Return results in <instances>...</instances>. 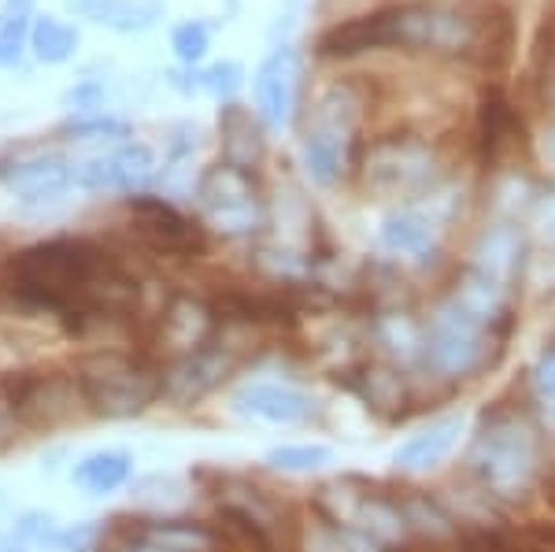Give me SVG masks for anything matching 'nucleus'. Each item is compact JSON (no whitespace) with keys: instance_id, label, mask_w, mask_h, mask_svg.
I'll list each match as a JSON object with an SVG mask.
<instances>
[{"instance_id":"obj_1","label":"nucleus","mask_w":555,"mask_h":552,"mask_svg":"<svg viewBox=\"0 0 555 552\" xmlns=\"http://www.w3.org/2000/svg\"><path fill=\"white\" fill-rule=\"evenodd\" d=\"M12 282L38 308L64 311V316H93V311H119L133 300V282L115 267L107 253L75 238L30 245L8 264Z\"/></svg>"},{"instance_id":"obj_2","label":"nucleus","mask_w":555,"mask_h":552,"mask_svg":"<svg viewBox=\"0 0 555 552\" xmlns=\"http://www.w3.org/2000/svg\"><path fill=\"white\" fill-rule=\"evenodd\" d=\"M75 386L96 415L127 420V415H141L164 394V375H156L138 356L89 352L75 368Z\"/></svg>"},{"instance_id":"obj_3","label":"nucleus","mask_w":555,"mask_h":552,"mask_svg":"<svg viewBox=\"0 0 555 552\" xmlns=\"http://www.w3.org/2000/svg\"><path fill=\"white\" fill-rule=\"evenodd\" d=\"M356 119H360V104L352 101L348 89H330L319 101L315 119L304 133V171H308L311 182L330 185L341 175L348 141L356 133Z\"/></svg>"},{"instance_id":"obj_4","label":"nucleus","mask_w":555,"mask_h":552,"mask_svg":"<svg viewBox=\"0 0 555 552\" xmlns=\"http://www.w3.org/2000/svg\"><path fill=\"white\" fill-rule=\"evenodd\" d=\"M204 219L222 234H248L263 222V201L253 182V175L237 164H219L196 185Z\"/></svg>"},{"instance_id":"obj_5","label":"nucleus","mask_w":555,"mask_h":552,"mask_svg":"<svg viewBox=\"0 0 555 552\" xmlns=\"http://www.w3.org/2000/svg\"><path fill=\"white\" fill-rule=\"evenodd\" d=\"M533 438L518 423H496L474 445L470 464L478 471L481 486L500 497H515L533 475Z\"/></svg>"},{"instance_id":"obj_6","label":"nucleus","mask_w":555,"mask_h":552,"mask_svg":"<svg viewBox=\"0 0 555 552\" xmlns=\"http://www.w3.org/2000/svg\"><path fill=\"white\" fill-rule=\"evenodd\" d=\"M481 331H486V323L463 311L455 300L437 308L426 331V352L434 368H441L444 375H467V371L478 368L481 352H486V334Z\"/></svg>"},{"instance_id":"obj_7","label":"nucleus","mask_w":555,"mask_h":552,"mask_svg":"<svg viewBox=\"0 0 555 552\" xmlns=\"http://www.w3.org/2000/svg\"><path fill=\"white\" fill-rule=\"evenodd\" d=\"M70 178L78 190L104 193V190H122V193H141L156 178V153L141 141L130 145H115L107 153L86 156L70 164Z\"/></svg>"},{"instance_id":"obj_8","label":"nucleus","mask_w":555,"mask_h":552,"mask_svg":"<svg viewBox=\"0 0 555 552\" xmlns=\"http://www.w3.org/2000/svg\"><path fill=\"white\" fill-rule=\"evenodd\" d=\"M253 93H256V112L267 127H274V130L289 127L293 108H297V93H300V52L293 49V44L274 49L271 56L256 67Z\"/></svg>"},{"instance_id":"obj_9","label":"nucleus","mask_w":555,"mask_h":552,"mask_svg":"<svg viewBox=\"0 0 555 552\" xmlns=\"http://www.w3.org/2000/svg\"><path fill=\"white\" fill-rule=\"evenodd\" d=\"M434 175V156L418 141H382L366 156V182L382 193H411Z\"/></svg>"},{"instance_id":"obj_10","label":"nucleus","mask_w":555,"mask_h":552,"mask_svg":"<svg viewBox=\"0 0 555 552\" xmlns=\"http://www.w3.org/2000/svg\"><path fill=\"white\" fill-rule=\"evenodd\" d=\"M234 408L245 420L267 426H300L304 420H311L315 400L304 389L282 386V382H248L245 389H237Z\"/></svg>"},{"instance_id":"obj_11","label":"nucleus","mask_w":555,"mask_h":552,"mask_svg":"<svg viewBox=\"0 0 555 552\" xmlns=\"http://www.w3.org/2000/svg\"><path fill=\"white\" fill-rule=\"evenodd\" d=\"M463 434V415H441V420H429L418 426L408 441L397 445L392 452V467L404 471V475H423V471L441 467L452 457V449L460 445Z\"/></svg>"},{"instance_id":"obj_12","label":"nucleus","mask_w":555,"mask_h":552,"mask_svg":"<svg viewBox=\"0 0 555 552\" xmlns=\"http://www.w3.org/2000/svg\"><path fill=\"white\" fill-rule=\"evenodd\" d=\"M133 222H138L141 238L159 248V253H201V230L193 227L182 211H175L171 204L152 201V197H133L130 201Z\"/></svg>"},{"instance_id":"obj_13","label":"nucleus","mask_w":555,"mask_h":552,"mask_svg":"<svg viewBox=\"0 0 555 552\" xmlns=\"http://www.w3.org/2000/svg\"><path fill=\"white\" fill-rule=\"evenodd\" d=\"M397 44V26H392V8L371 15H356L348 23L330 26L326 34L315 41L319 56H356L366 49H389Z\"/></svg>"},{"instance_id":"obj_14","label":"nucleus","mask_w":555,"mask_h":552,"mask_svg":"<svg viewBox=\"0 0 555 552\" xmlns=\"http://www.w3.org/2000/svg\"><path fill=\"white\" fill-rule=\"evenodd\" d=\"M0 182L12 193H20L23 201H52V197H60L75 178H70V164L64 156L41 153V156H30V159H20V164L4 167Z\"/></svg>"},{"instance_id":"obj_15","label":"nucleus","mask_w":555,"mask_h":552,"mask_svg":"<svg viewBox=\"0 0 555 552\" xmlns=\"http://www.w3.org/2000/svg\"><path fill=\"white\" fill-rule=\"evenodd\" d=\"M227 371H230V360L222 352H215V349L185 352L164 375V394L178 400V405H193V400H201L204 394H211Z\"/></svg>"},{"instance_id":"obj_16","label":"nucleus","mask_w":555,"mask_h":552,"mask_svg":"<svg viewBox=\"0 0 555 552\" xmlns=\"http://www.w3.org/2000/svg\"><path fill=\"white\" fill-rule=\"evenodd\" d=\"M378 242L392 256H423L437 242V222L418 208H400L382 219Z\"/></svg>"},{"instance_id":"obj_17","label":"nucleus","mask_w":555,"mask_h":552,"mask_svg":"<svg viewBox=\"0 0 555 552\" xmlns=\"http://www.w3.org/2000/svg\"><path fill=\"white\" fill-rule=\"evenodd\" d=\"M518 264H522V234H518L515 227H492L481 234V242L474 245V264L481 274H489V279H496L500 286H507V282L518 274Z\"/></svg>"},{"instance_id":"obj_18","label":"nucleus","mask_w":555,"mask_h":552,"mask_svg":"<svg viewBox=\"0 0 555 552\" xmlns=\"http://www.w3.org/2000/svg\"><path fill=\"white\" fill-rule=\"evenodd\" d=\"M133 475V457L127 449H101V452H89L75 464V486L86 489L93 497L115 493L119 486H127Z\"/></svg>"},{"instance_id":"obj_19","label":"nucleus","mask_w":555,"mask_h":552,"mask_svg":"<svg viewBox=\"0 0 555 552\" xmlns=\"http://www.w3.org/2000/svg\"><path fill=\"white\" fill-rule=\"evenodd\" d=\"M86 15L115 34H141L164 20V0H89Z\"/></svg>"},{"instance_id":"obj_20","label":"nucleus","mask_w":555,"mask_h":552,"mask_svg":"<svg viewBox=\"0 0 555 552\" xmlns=\"http://www.w3.org/2000/svg\"><path fill=\"white\" fill-rule=\"evenodd\" d=\"M164 334H167V342L185 352L204 349V342H208V334H211V311L193 297H178L171 300V308L164 311Z\"/></svg>"},{"instance_id":"obj_21","label":"nucleus","mask_w":555,"mask_h":552,"mask_svg":"<svg viewBox=\"0 0 555 552\" xmlns=\"http://www.w3.org/2000/svg\"><path fill=\"white\" fill-rule=\"evenodd\" d=\"M504 297H507V286H500V282L489 279V274H481L478 267H467L452 293L455 305L463 311H470L474 319H481V323H492V319L504 311Z\"/></svg>"},{"instance_id":"obj_22","label":"nucleus","mask_w":555,"mask_h":552,"mask_svg":"<svg viewBox=\"0 0 555 552\" xmlns=\"http://www.w3.org/2000/svg\"><path fill=\"white\" fill-rule=\"evenodd\" d=\"M78 49V30L56 15H34L30 26V52L41 64H67Z\"/></svg>"},{"instance_id":"obj_23","label":"nucleus","mask_w":555,"mask_h":552,"mask_svg":"<svg viewBox=\"0 0 555 552\" xmlns=\"http://www.w3.org/2000/svg\"><path fill=\"white\" fill-rule=\"evenodd\" d=\"M222 141H227L230 164L245 167V171H248V164H256L259 153H263L259 127L253 123V115L241 112L237 104H234V108H227V119H222Z\"/></svg>"},{"instance_id":"obj_24","label":"nucleus","mask_w":555,"mask_h":552,"mask_svg":"<svg viewBox=\"0 0 555 552\" xmlns=\"http://www.w3.org/2000/svg\"><path fill=\"white\" fill-rule=\"evenodd\" d=\"M145 541L167 549V552H208L215 545V534L196 527V523H182V519H164V523H149Z\"/></svg>"},{"instance_id":"obj_25","label":"nucleus","mask_w":555,"mask_h":552,"mask_svg":"<svg viewBox=\"0 0 555 552\" xmlns=\"http://www.w3.org/2000/svg\"><path fill=\"white\" fill-rule=\"evenodd\" d=\"M267 464L274 471H289V475H311V471H322L326 464H334V449L322 441L278 445V449L267 452Z\"/></svg>"},{"instance_id":"obj_26","label":"nucleus","mask_w":555,"mask_h":552,"mask_svg":"<svg viewBox=\"0 0 555 552\" xmlns=\"http://www.w3.org/2000/svg\"><path fill=\"white\" fill-rule=\"evenodd\" d=\"M171 49L182 64H201L211 49V30L208 23L201 20H190V23H178L171 30Z\"/></svg>"},{"instance_id":"obj_27","label":"nucleus","mask_w":555,"mask_h":552,"mask_svg":"<svg viewBox=\"0 0 555 552\" xmlns=\"http://www.w3.org/2000/svg\"><path fill=\"white\" fill-rule=\"evenodd\" d=\"M30 20H4L0 15V67H15L30 41Z\"/></svg>"},{"instance_id":"obj_28","label":"nucleus","mask_w":555,"mask_h":552,"mask_svg":"<svg viewBox=\"0 0 555 552\" xmlns=\"http://www.w3.org/2000/svg\"><path fill=\"white\" fill-rule=\"evenodd\" d=\"M241 82H245V67L234 64V60H222V64H215L201 75V86L215 97H230L234 89H241Z\"/></svg>"},{"instance_id":"obj_29","label":"nucleus","mask_w":555,"mask_h":552,"mask_svg":"<svg viewBox=\"0 0 555 552\" xmlns=\"http://www.w3.org/2000/svg\"><path fill=\"white\" fill-rule=\"evenodd\" d=\"M533 394L544 405V412L555 415V352H544L533 368Z\"/></svg>"},{"instance_id":"obj_30","label":"nucleus","mask_w":555,"mask_h":552,"mask_svg":"<svg viewBox=\"0 0 555 552\" xmlns=\"http://www.w3.org/2000/svg\"><path fill=\"white\" fill-rule=\"evenodd\" d=\"M56 523L52 515H41V512H26L20 523H15V538L20 541H52L56 538Z\"/></svg>"},{"instance_id":"obj_31","label":"nucleus","mask_w":555,"mask_h":552,"mask_svg":"<svg viewBox=\"0 0 555 552\" xmlns=\"http://www.w3.org/2000/svg\"><path fill=\"white\" fill-rule=\"evenodd\" d=\"M537 234L555 242V190L544 197V204L537 208Z\"/></svg>"},{"instance_id":"obj_32","label":"nucleus","mask_w":555,"mask_h":552,"mask_svg":"<svg viewBox=\"0 0 555 552\" xmlns=\"http://www.w3.org/2000/svg\"><path fill=\"white\" fill-rule=\"evenodd\" d=\"M530 552H555V527H548V530H533Z\"/></svg>"},{"instance_id":"obj_33","label":"nucleus","mask_w":555,"mask_h":552,"mask_svg":"<svg viewBox=\"0 0 555 552\" xmlns=\"http://www.w3.org/2000/svg\"><path fill=\"white\" fill-rule=\"evenodd\" d=\"M544 153H548V156L555 159V133H552V138H548V141H544Z\"/></svg>"},{"instance_id":"obj_34","label":"nucleus","mask_w":555,"mask_h":552,"mask_svg":"<svg viewBox=\"0 0 555 552\" xmlns=\"http://www.w3.org/2000/svg\"><path fill=\"white\" fill-rule=\"evenodd\" d=\"M4 552H8V549H4Z\"/></svg>"}]
</instances>
